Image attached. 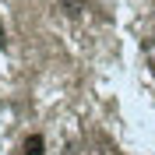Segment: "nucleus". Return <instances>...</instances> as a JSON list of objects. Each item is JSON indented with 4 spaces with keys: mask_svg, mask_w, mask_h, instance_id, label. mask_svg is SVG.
Returning <instances> with one entry per match:
<instances>
[{
    "mask_svg": "<svg viewBox=\"0 0 155 155\" xmlns=\"http://www.w3.org/2000/svg\"><path fill=\"white\" fill-rule=\"evenodd\" d=\"M42 148H46L42 134H28L25 141H21V155H42Z\"/></svg>",
    "mask_w": 155,
    "mask_h": 155,
    "instance_id": "f257e3e1",
    "label": "nucleus"
},
{
    "mask_svg": "<svg viewBox=\"0 0 155 155\" xmlns=\"http://www.w3.org/2000/svg\"><path fill=\"white\" fill-rule=\"evenodd\" d=\"M106 155H116V152H106Z\"/></svg>",
    "mask_w": 155,
    "mask_h": 155,
    "instance_id": "f03ea898",
    "label": "nucleus"
}]
</instances>
